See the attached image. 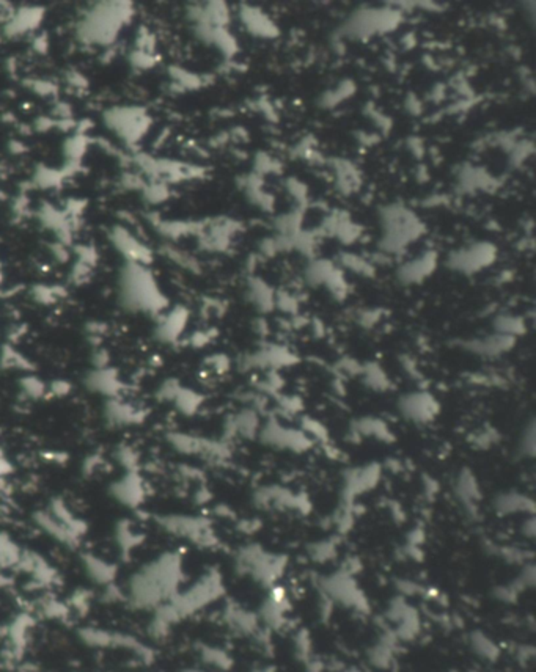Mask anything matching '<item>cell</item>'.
<instances>
[{
	"label": "cell",
	"instance_id": "cell-28",
	"mask_svg": "<svg viewBox=\"0 0 536 672\" xmlns=\"http://www.w3.org/2000/svg\"><path fill=\"white\" fill-rule=\"evenodd\" d=\"M85 570L93 581L98 584H110L115 576V567L103 559L95 556H87L84 559Z\"/></svg>",
	"mask_w": 536,
	"mask_h": 672
},
{
	"label": "cell",
	"instance_id": "cell-27",
	"mask_svg": "<svg viewBox=\"0 0 536 672\" xmlns=\"http://www.w3.org/2000/svg\"><path fill=\"white\" fill-rule=\"evenodd\" d=\"M469 645L472 652L484 662H496L500 655L498 645L483 632H472L469 634Z\"/></svg>",
	"mask_w": 536,
	"mask_h": 672
},
{
	"label": "cell",
	"instance_id": "cell-43",
	"mask_svg": "<svg viewBox=\"0 0 536 672\" xmlns=\"http://www.w3.org/2000/svg\"><path fill=\"white\" fill-rule=\"evenodd\" d=\"M8 470H10V467H8V462H7V461H5V457H3V454H2V452H0V476H2V475H5V473H7V471H8Z\"/></svg>",
	"mask_w": 536,
	"mask_h": 672
},
{
	"label": "cell",
	"instance_id": "cell-18",
	"mask_svg": "<svg viewBox=\"0 0 536 672\" xmlns=\"http://www.w3.org/2000/svg\"><path fill=\"white\" fill-rule=\"evenodd\" d=\"M436 266H438V255L428 251V253L403 264L398 269V280L403 285H419L434 272Z\"/></svg>",
	"mask_w": 536,
	"mask_h": 672
},
{
	"label": "cell",
	"instance_id": "cell-46",
	"mask_svg": "<svg viewBox=\"0 0 536 672\" xmlns=\"http://www.w3.org/2000/svg\"><path fill=\"white\" fill-rule=\"evenodd\" d=\"M348 672V671H346ZM349 672H357V671H349Z\"/></svg>",
	"mask_w": 536,
	"mask_h": 672
},
{
	"label": "cell",
	"instance_id": "cell-41",
	"mask_svg": "<svg viewBox=\"0 0 536 672\" xmlns=\"http://www.w3.org/2000/svg\"><path fill=\"white\" fill-rule=\"evenodd\" d=\"M22 389H24V391H26L29 396H32V398H40V396L46 391L45 385H43V383H41L40 380L34 379V377H29V379L24 380Z\"/></svg>",
	"mask_w": 536,
	"mask_h": 672
},
{
	"label": "cell",
	"instance_id": "cell-39",
	"mask_svg": "<svg viewBox=\"0 0 536 672\" xmlns=\"http://www.w3.org/2000/svg\"><path fill=\"white\" fill-rule=\"evenodd\" d=\"M496 442H497V433L494 429H489V427L488 429H483L482 432H478L475 435V440H473V443H475L477 448H482V449L491 448Z\"/></svg>",
	"mask_w": 536,
	"mask_h": 672
},
{
	"label": "cell",
	"instance_id": "cell-7",
	"mask_svg": "<svg viewBox=\"0 0 536 672\" xmlns=\"http://www.w3.org/2000/svg\"><path fill=\"white\" fill-rule=\"evenodd\" d=\"M398 413L403 419L415 426L431 424L440 413V402L428 389H414L400 396L396 402Z\"/></svg>",
	"mask_w": 536,
	"mask_h": 672
},
{
	"label": "cell",
	"instance_id": "cell-29",
	"mask_svg": "<svg viewBox=\"0 0 536 672\" xmlns=\"http://www.w3.org/2000/svg\"><path fill=\"white\" fill-rule=\"evenodd\" d=\"M186 320H188V311L183 310V308H177V310L168 314L164 319V322L161 324V338L164 339V341H174V339L179 336V333L183 331Z\"/></svg>",
	"mask_w": 536,
	"mask_h": 672
},
{
	"label": "cell",
	"instance_id": "cell-14",
	"mask_svg": "<svg viewBox=\"0 0 536 672\" xmlns=\"http://www.w3.org/2000/svg\"><path fill=\"white\" fill-rule=\"evenodd\" d=\"M223 622L236 636L242 638H258L263 636V625H261L257 613L251 611L238 603H230L223 611Z\"/></svg>",
	"mask_w": 536,
	"mask_h": 672
},
{
	"label": "cell",
	"instance_id": "cell-37",
	"mask_svg": "<svg viewBox=\"0 0 536 672\" xmlns=\"http://www.w3.org/2000/svg\"><path fill=\"white\" fill-rule=\"evenodd\" d=\"M203 658L208 664L219 669H228L230 666H232V657H230L227 652L216 649V647H209V649L204 650Z\"/></svg>",
	"mask_w": 536,
	"mask_h": 672
},
{
	"label": "cell",
	"instance_id": "cell-33",
	"mask_svg": "<svg viewBox=\"0 0 536 672\" xmlns=\"http://www.w3.org/2000/svg\"><path fill=\"white\" fill-rule=\"evenodd\" d=\"M173 402L177 404V407L184 415H192V413H195L198 408H200L203 398L200 394L192 391V389H189V388H181Z\"/></svg>",
	"mask_w": 536,
	"mask_h": 672
},
{
	"label": "cell",
	"instance_id": "cell-20",
	"mask_svg": "<svg viewBox=\"0 0 536 672\" xmlns=\"http://www.w3.org/2000/svg\"><path fill=\"white\" fill-rule=\"evenodd\" d=\"M351 432L359 438H373L376 442H395V433L384 419L378 417H360L351 424Z\"/></svg>",
	"mask_w": 536,
	"mask_h": 672
},
{
	"label": "cell",
	"instance_id": "cell-25",
	"mask_svg": "<svg viewBox=\"0 0 536 672\" xmlns=\"http://www.w3.org/2000/svg\"><path fill=\"white\" fill-rule=\"evenodd\" d=\"M359 375L360 379H362L364 385L366 388H370L371 391L384 393V391H389L392 388V382L389 379L387 373H385L378 363H368V364H364V366H360Z\"/></svg>",
	"mask_w": 536,
	"mask_h": 672
},
{
	"label": "cell",
	"instance_id": "cell-36",
	"mask_svg": "<svg viewBox=\"0 0 536 672\" xmlns=\"http://www.w3.org/2000/svg\"><path fill=\"white\" fill-rule=\"evenodd\" d=\"M301 429L307 433V435L315 442H326L329 438L327 429L321 424L320 421H316L310 417H304L301 421Z\"/></svg>",
	"mask_w": 536,
	"mask_h": 672
},
{
	"label": "cell",
	"instance_id": "cell-31",
	"mask_svg": "<svg viewBox=\"0 0 536 672\" xmlns=\"http://www.w3.org/2000/svg\"><path fill=\"white\" fill-rule=\"evenodd\" d=\"M536 451V427L535 419L532 418L523 426V429L517 440V454L521 458H533Z\"/></svg>",
	"mask_w": 536,
	"mask_h": 672
},
{
	"label": "cell",
	"instance_id": "cell-5",
	"mask_svg": "<svg viewBox=\"0 0 536 672\" xmlns=\"http://www.w3.org/2000/svg\"><path fill=\"white\" fill-rule=\"evenodd\" d=\"M161 526L173 536L186 539L188 542L195 544L204 548H213L219 540L211 526V521L203 517H191V515H167L159 520Z\"/></svg>",
	"mask_w": 536,
	"mask_h": 672
},
{
	"label": "cell",
	"instance_id": "cell-44",
	"mask_svg": "<svg viewBox=\"0 0 536 672\" xmlns=\"http://www.w3.org/2000/svg\"><path fill=\"white\" fill-rule=\"evenodd\" d=\"M179 672H207V671H203V669H198V668H186L183 671H179Z\"/></svg>",
	"mask_w": 536,
	"mask_h": 672
},
{
	"label": "cell",
	"instance_id": "cell-13",
	"mask_svg": "<svg viewBox=\"0 0 536 672\" xmlns=\"http://www.w3.org/2000/svg\"><path fill=\"white\" fill-rule=\"evenodd\" d=\"M255 502L261 509H280V511H307L308 501L292 493L290 488L278 486L261 487L255 493Z\"/></svg>",
	"mask_w": 536,
	"mask_h": 672
},
{
	"label": "cell",
	"instance_id": "cell-38",
	"mask_svg": "<svg viewBox=\"0 0 536 672\" xmlns=\"http://www.w3.org/2000/svg\"><path fill=\"white\" fill-rule=\"evenodd\" d=\"M17 559H20V553L16 545L7 536L0 534V564H13Z\"/></svg>",
	"mask_w": 536,
	"mask_h": 672
},
{
	"label": "cell",
	"instance_id": "cell-23",
	"mask_svg": "<svg viewBox=\"0 0 536 672\" xmlns=\"http://www.w3.org/2000/svg\"><path fill=\"white\" fill-rule=\"evenodd\" d=\"M396 641L394 633H387L379 638L368 650V663L376 669H389L395 663Z\"/></svg>",
	"mask_w": 536,
	"mask_h": 672
},
{
	"label": "cell",
	"instance_id": "cell-3",
	"mask_svg": "<svg viewBox=\"0 0 536 672\" xmlns=\"http://www.w3.org/2000/svg\"><path fill=\"white\" fill-rule=\"evenodd\" d=\"M320 590L324 600L330 605H341L345 608L357 609V611H368V602L364 590L355 581L352 572L341 569L334 574L320 578Z\"/></svg>",
	"mask_w": 536,
	"mask_h": 672
},
{
	"label": "cell",
	"instance_id": "cell-24",
	"mask_svg": "<svg viewBox=\"0 0 536 672\" xmlns=\"http://www.w3.org/2000/svg\"><path fill=\"white\" fill-rule=\"evenodd\" d=\"M105 418L109 419L110 424L126 426V424L139 423L142 419V413L139 410H135L134 407L124 404V402L110 399L107 402V405H105Z\"/></svg>",
	"mask_w": 536,
	"mask_h": 672
},
{
	"label": "cell",
	"instance_id": "cell-22",
	"mask_svg": "<svg viewBox=\"0 0 536 672\" xmlns=\"http://www.w3.org/2000/svg\"><path fill=\"white\" fill-rule=\"evenodd\" d=\"M85 385L89 388V391L103 394L110 399H115L123 388V383L118 379L115 371L109 369L107 366L98 368L89 374L85 379Z\"/></svg>",
	"mask_w": 536,
	"mask_h": 672
},
{
	"label": "cell",
	"instance_id": "cell-30",
	"mask_svg": "<svg viewBox=\"0 0 536 672\" xmlns=\"http://www.w3.org/2000/svg\"><path fill=\"white\" fill-rule=\"evenodd\" d=\"M242 17H244L246 25L253 31V33L261 36L277 35V29L274 27V24L269 21V19L261 15V11L253 8H246L244 13H242Z\"/></svg>",
	"mask_w": 536,
	"mask_h": 672
},
{
	"label": "cell",
	"instance_id": "cell-17",
	"mask_svg": "<svg viewBox=\"0 0 536 672\" xmlns=\"http://www.w3.org/2000/svg\"><path fill=\"white\" fill-rule=\"evenodd\" d=\"M263 423L257 408L246 407L232 415L227 423V433L230 437H241L246 440L258 438V433Z\"/></svg>",
	"mask_w": 536,
	"mask_h": 672
},
{
	"label": "cell",
	"instance_id": "cell-4",
	"mask_svg": "<svg viewBox=\"0 0 536 672\" xmlns=\"http://www.w3.org/2000/svg\"><path fill=\"white\" fill-rule=\"evenodd\" d=\"M123 294L126 305L140 310H159L165 304L151 276L143 272L139 266L129 267L124 275Z\"/></svg>",
	"mask_w": 536,
	"mask_h": 672
},
{
	"label": "cell",
	"instance_id": "cell-8",
	"mask_svg": "<svg viewBox=\"0 0 536 672\" xmlns=\"http://www.w3.org/2000/svg\"><path fill=\"white\" fill-rule=\"evenodd\" d=\"M382 476V467L376 462L360 467L348 468L343 473L341 498L343 505H354V501L375 488Z\"/></svg>",
	"mask_w": 536,
	"mask_h": 672
},
{
	"label": "cell",
	"instance_id": "cell-15",
	"mask_svg": "<svg viewBox=\"0 0 536 672\" xmlns=\"http://www.w3.org/2000/svg\"><path fill=\"white\" fill-rule=\"evenodd\" d=\"M297 358L285 348H267L263 350L255 352L252 355H247L242 360L241 366L244 369H269L271 373H276V369L283 366H291Z\"/></svg>",
	"mask_w": 536,
	"mask_h": 672
},
{
	"label": "cell",
	"instance_id": "cell-2",
	"mask_svg": "<svg viewBox=\"0 0 536 672\" xmlns=\"http://www.w3.org/2000/svg\"><path fill=\"white\" fill-rule=\"evenodd\" d=\"M288 559L283 555L267 551L258 544L241 546L234 555V569L242 576L252 578L261 586H276L286 570Z\"/></svg>",
	"mask_w": 536,
	"mask_h": 672
},
{
	"label": "cell",
	"instance_id": "cell-9",
	"mask_svg": "<svg viewBox=\"0 0 536 672\" xmlns=\"http://www.w3.org/2000/svg\"><path fill=\"white\" fill-rule=\"evenodd\" d=\"M496 260V248L491 244H477L469 248L454 251L448 257V266L454 272L472 275L491 266Z\"/></svg>",
	"mask_w": 536,
	"mask_h": 672
},
{
	"label": "cell",
	"instance_id": "cell-32",
	"mask_svg": "<svg viewBox=\"0 0 536 672\" xmlns=\"http://www.w3.org/2000/svg\"><path fill=\"white\" fill-rule=\"evenodd\" d=\"M494 327H496V333L513 336V338H517L526 331V322H523V319L517 316H511V314H502V316H498L496 319Z\"/></svg>",
	"mask_w": 536,
	"mask_h": 672
},
{
	"label": "cell",
	"instance_id": "cell-11",
	"mask_svg": "<svg viewBox=\"0 0 536 672\" xmlns=\"http://www.w3.org/2000/svg\"><path fill=\"white\" fill-rule=\"evenodd\" d=\"M453 495L456 501L463 506L464 512L475 518L478 515L479 502L483 493L477 475L470 468H461L453 481Z\"/></svg>",
	"mask_w": 536,
	"mask_h": 672
},
{
	"label": "cell",
	"instance_id": "cell-19",
	"mask_svg": "<svg viewBox=\"0 0 536 672\" xmlns=\"http://www.w3.org/2000/svg\"><path fill=\"white\" fill-rule=\"evenodd\" d=\"M492 507L500 517H508V515L516 514L533 515L535 512L533 500L526 493L517 492V490H508V492L496 495L494 501H492Z\"/></svg>",
	"mask_w": 536,
	"mask_h": 672
},
{
	"label": "cell",
	"instance_id": "cell-12",
	"mask_svg": "<svg viewBox=\"0 0 536 672\" xmlns=\"http://www.w3.org/2000/svg\"><path fill=\"white\" fill-rule=\"evenodd\" d=\"M170 443L181 451L183 454H195L202 456L211 461H222L228 456V448L225 443L214 442V440L200 438L189 435V433H172Z\"/></svg>",
	"mask_w": 536,
	"mask_h": 672
},
{
	"label": "cell",
	"instance_id": "cell-16",
	"mask_svg": "<svg viewBox=\"0 0 536 672\" xmlns=\"http://www.w3.org/2000/svg\"><path fill=\"white\" fill-rule=\"evenodd\" d=\"M516 338L500 335V333H492V335L483 338H473L469 341L463 343V348L483 358H497L507 354L514 348Z\"/></svg>",
	"mask_w": 536,
	"mask_h": 672
},
{
	"label": "cell",
	"instance_id": "cell-21",
	"mask_svg": "<svg viewBox=\"0 0 536 672\" xmlns=\"http://www.w3.org/2000/svg\"><path fill=\"white\" fill-rule=\"evenodd\" d=\"M112 495L114 498L128 507H137L142 505L145 490L139 475L135 471H128L126 476H123L120 481H117L112 486Z\"/></svg>",
	"mask_w": 536,
	"mask_h": 672
},
{
	"label": "cell",
	"instance_id": "cell-26",
	"mask_svg": "<svg viewBox=\"0 0 536 672\" xmlns=\"http://www.w3.org/2000/svg\"><path fill=\"white\" fill-rule=\"evenodd\" d=\"M248 299L261 311H271L276 306V295L272 289L260 278L248 281Z\"/></svg>",
	"mask_w": 536,
	"mask_h": 672
},
{
	"label": "cell",
	"instance_id": "cell-45",
	"mask_svg": "<svg viewBox=\"0 0 536 672\" xmlns=\"http://www.w3.org/2000/svg\"><path fill=\"white\" fill-rule=\"evenodd\" d=\"M258 672H269V671H258Z\"/></svg>",
	"mask_w": 536,
	"mask_h": 672
},
{
	"label": "cell",
	"instance_id": "cell-10",
	"mask_svg": "<svg viewBox=\"0 0 536 672\" xmlns=\"http://www.w3.org/2000/svg\"><path fill=\"white\" fill-rule=\"evenodd\" d=\"M290 613V599L286 590L282 586L269 588V594L261 603L258 609V618L261 625L269 630H280L288 622Z\"/></svg>",
	"mask_w": 536,
	"mask_h": 672
},
{
	"label": "cell",
	"instance_id": "cell-34",
	"mask_svg": "<svg viewBox=\"0 0 536 672\" xmlns=\"http://www.w3.org/2000/svg\"><path fill=\"white\" fill-rule=\"evenodd\" d=\"M341 266L345 269H349L351 272H355L364 276H371L375 275V267L373 264H370L364 257H360L357 255H341Z\"/></svg>",
	"mask_w": 536,
	"mask_h": 672
},
{
	"label": "cell",
	"instance_id": "cell-1",
	"mask_svg": "<svg viewBox=\"0 0 536 672\" xmlns=\"http://www.w3.org/2000/svg\"><path fill=\"white\" fill-rule=\"evenodd\" d=\"M181 576V558L174 553H165L129 578L126 599L135 608L158 611L178 594Z\"/></svg>",
	"mask_w": 536,
	"mask_h": 672
},
{
	"label": "cell",
	"instance_id": "cell-40",
	"mask_svg": "<svg viewBox=\"0 0 536 672\" xmlns=\"http://www.w3.org/2000/svg\"><path fill=\"white\" fill-rule=\"evenodd\" d=\"M183 387L179 385V383L177 380H167L165 383H162V387L159 388V396L164 401H174V398H177V394L179 393V389H181Z\"/></svg>",
	"mask_w": 536,
	"mask_h": 672
},
{
	"label": "cell",
	"instance_id": "cell-42",
	"mask_svg": "<svg viewBox=\"0 0 536 672\" xmlns=\"http://www.w3.org/2000/svg\"><path fill=\"white\" fill-rule=\"evenodd\" d=\"M68 391H70V383H66V382H55L51 385V393L57 394V396H64Z\"/></svg>",
	"mask_w": 536,
	"mask_h": 672
},
{
	"label": "cell",
	"instance_id": "cell-35",
	"mask_svg": "<svg viewBox=\"0 0 536 672\" xmlns=\"http://www.w3.org/2000/svg\"><path fill=\"white\" fill-rule=\"evenodd\" d=\"M308 551V555L313 558V561L327 562L329 559H332L336 555V542L334 539L320 540V542L311 545Z\"/></svg>",
	"mask_w": 536,
	"mask_h": 672
},
{
	"label": "cell",
	"instance_id": "cell-6",
	"mask_svg": "<svg viewBox=\"0 0 536 672\" xmlns=\"http://www.w3.org/2000/svg\"><path fill=\"white\" fill-rule=\"evenodd\" d=\"M258 438L261 440V443L269 446V448L297 452V454L308 451L313 446V440L301 427L297 429V427L285 426L278 419H267L261 426Z\"/></svg>",
	"mask_w": 536,
	"mask_h": 672
}]
</instances>
